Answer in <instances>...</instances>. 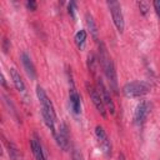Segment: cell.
<instances>
[{
  "label": "cell",
  "mask_w": 160,
  "mask_h": 160,
  "mask_svg": "<svg viewBox=\"0 0 160 160\" xmlns=\"http://www.w3.org/2000/svg\"><path fill=\"white\" fill-rule=\"evenodd\" d=\"M106 4H108V8H109V10H110V14H111L114 25L116 26L118 31H119L120 34L124 32V29H125V20H124V14H122L120 2H119V1L110 0V1H108Z\"/></svg>",
  "instance_id": "obj_4"
},
{
  "label": "cell",
  "mask_w": 160,
  "mask_h": 160,
  "mask_svg": "<svg viewBox=\"0 0 160 160\" xmlns=\"http://www.w3.org/2000/svg\"><path fill=\"white\" fill-rule=\"evenodd\" d=\"M118 159H119V160H126V158H125V155H124L122 152H120V154H119Z\"/></svg>",
  "instance_id": "obj_26"
},
{
  "label": "cell",
  "mask_w": 160,
  "mask_h": 160,
  "mask_svg": "<svg viewBox=\"0 0 160 160\" xmlns=\"http://www.w3.org/2000/svg\"><path fill=\"white\" fill-rule=\"evenodd\" d=\"M54 138L56 140L58 146L61 150H64V151L69 150V131H68V126H66L65 122H61L60 124V126L58 128L56 134H55Z\"/></svg>",
  "instance_id": "obj_9"
},
{
  "label": "cell",
  "mask_w": 160,
  "mask_h": 160,
  "mask_svg": "<svg viewBox=\"0 0 160 160\" xmlns=\"http://www.w3.org/2000/svg\"><path fill=\"white\" fill-rule=\"evenodd\" d=\"M96 89L99 90V92L101 95V99H102L106 109L110 111V114H115V104H114V101H112V99L110 96V91H109L108 86L105 85L104 80L100 76L96 78Z\"/></svg>",
  "instance_id": "obj_7"
},
{
  "label": "cell",
  "mask_w": 160,
  "mask_h": 160,
  "mask_svg": "<svg viewBox=\"0 0 160 160\" xmlns=\"http://www.w3.org/2000/svg\"><path fill=\"white\" fill-rule=\"evenodd\" d=\"M10 76H11L12 84H14V86L16 88V90H18L19 92L25 94V92H26L25 82H24V80H22V78H21V75H20V72H19L15 68H11V69H10Z\"/></svg>",
  "instance_id": "obj_13"
},
{
  "label": "cell",
  "mask_w": 160,
  "mask_h": 160,
  "mask_svg": "<svg viewBox=\"0 0 160 160\" xmlns=\"http://www.w3.org/2000/svg\"><path fill=\"white\" fill-rule=\"evenodd\" d=\"M6 146H8V151H9V156L11 160H18L19 158V150L16 148V145L11 141H8L6 142Z\"/></svg>",
  "instance_id": "obj_16"
},
{
  "label": "cell",
  "mask_w": 160,
  "mask_h": 160,
  "mask_svg": "<svg viewBox=\"0 0 160 160\" xmlns=\"http://www.w3.org/2000/svg\"><path fill=\"white\" fill-rule=\"evenodd\" d=\"M1 48H2V51L6 54L9 50H10V40L8 38H4L2 39V42H1Z\"/></svg>",
  "instance_id": "obj_21"
},
{
  "label": "cell",
  "mask_w": 160,
  "mask_h": 160,
  "mask_svg": "<svg viewBox=\"0 0 160 160\" xmlns=\"http://www.w3.org/2000/svg\"><path fill=\"white\" fill-rule=\"evenodd\" d=\"M96 62H98V60H96L95 55L92 52H89L88 54V68L92 74H95V71H96Z\"/></svg>",
  "instance_id": "obj_17"
},
{
  "label": "cell",
  "mask_w": 160,
  "mask_h": 160,
  "mask_svg": "<svg viewBox=\"0 0 160 160\" xmlns=\"http://www.w3.org/2000/svg\"><path fill=\"white\" fill-rule=\"evenodd\" d=\"M138 6H139V9H140V12H141L142 15H146V12H148V10H149V4H148L146 1H138Z\"/></svg>",
  "instance_id": "obj_19"
},
{
  "label": "cell",
  "mask_w": 160,
  "mask_h": 160,
  "mask_svg": "<svg viewBox=\"0 0 160 160\" xmlns=\"http://www.w3.org/2000/svg\"><path fill=\"white\" fill-rule=\"evenodd\" d=\"M30 148H31V151H32V155H34L35 160H48L46 155H45V152L42 150L41 142L36 136L30 139Z\"/></svg>",
  "instance_id": "obj_12"
},
{
  "label": "cell",
  "mask_w": 160,
  "mask_h": 160,
  "mask_svg": "<svg viewBox=\"0 0 160 160\" xmlns=\"http://www.w3.org/2000/svg\"><path fill=\"white\" fill-rule=\"evenodd\" d=\"M36 96L39 99V102H40V109H41V115H42V119H44V122L45 125L50 129L52 136H55L56 134V112H55V108L50 100V98L48 96V94L45 92V90L42 89L41 85H36Z\"/></svg>",
  "instance_id": "obj_2"
},
{
  "label": "cell",
  "mask_w": 160,
  "mask_h": 160,
  "mask_svg": "<svg viewBox=\"0 0 160 160\" xmlns=\"http://www.w3.org/2000/svg\"><path fill=\"white\" fill-rule=\"evenodd\" d=\"M150 111H151V104L149 101H146V100L140 101L136 105L135 111H134V122L138 126H141L145 122V120H146V118H148Z\"/></svg>",
  "instance_id": "obj_8"
},
{
  "label": "cell",
  "mask_w": 160,
  "mask_h": 160,
  "mask_svg": "<svg viewBox=\"0 0 160 160\" xmlns=\"http://www.w3.org/2000/svg\"><path fill=\"white\" fill-rule=\"evenodd\" d=\"M71 159H72V160H82V156H81V154L75 149V150L72 151V156H71Z\"/></svg>",
  "instance_id": "obj_23"
},
{
  "label": "cell",
  "mask_w": 160,
  "mask_h": 160,
  "mask_svg": "<svg viewBox=\"0 0 160 160\" xmlns=\"http://www.w3.org/2000/svg\"><path fill=\"white\" fill-rule=\"evenodd\" d=\"M85 86H86L88 94H89V96H90V99H91L94 106H95L96 110L99 111V114H100L102 118H106V106H105V104H104V101H102V99H101V95H100L99 90H98L94 85H91L90 82H86Z\"/></svg>",
  "instance_id": "obj_6"
},
{
  "label": "cell",
  "mask_w": 160,
  "mask_h": 160,
  "mask_svg": "<svg viewBox=\"0 0 160 160\" xmlns=\"http://www.w3.org/2000/svg\"><path fill=\"white\" fill-rule=\"evenodd\" d=\"M20 60H21V64H22L26 74L30 76V79L35 80L36 79V69H35V65L31 61V58L29 56V54L25 52V51H22L21 55H20Z\"/></svg>",
  "instance_id": "obj_11"
},
{
  "label": "cell",
  "mask_w": 160,
  "mask_h": 160,
  "mask_svg": "<svg viewBox=\"0 0 160 160\" xmlns=\"http://www.w3.org/2000/svg\"><path fill=\"white\" fill-rule=\"evenodd\" d=\"M25 6H26L29 10L34 11V10H36V8H38V2H36L35 0H28V1L25 2Z\"/></svg>",
  "instance_id": "obj_22"
},
{
  "label": "cell",
  "mask_w": 160,
  "mask_h": 160,
  "mask_svg": "<svg viewBox=\"0 0 160 160\" xmlns=\"http://www.w3.org/2000/svg\"><path fill=\"white\" fill-rule=\"evenodd\" d=\"M86 31L85 30H79L75 36H74V40H75V44L78 45L79 49H84L85 46V41H86Z\"/></svg>",
  "instance_id": "obj_15"
},
{
  "label": "cell",
  "mask_w": 160,
  "mask_h": 160,
  "mask_svg": "<svg viewBox=\"0 0 160 160\" xmlns=\"http://www.w3.org/2000/svg\"><path fill=\"white\" fill-rule=\"evenodd\" d=\"M99 62L104 70V74L109 81L110 90L115 94L119 95V85H118V75H116V69L114 65V61L106 49V45L104 41H99Z\"/></svg>",
  "instance_id": "obj_1"
},
{
  "label": "cell",
  "mask_w": 160,
  "mask_h": 160,
  "mask_svg": "<svg viewBox=\"0 0 160 160\" xmlns=\"http://www.w3.org/2000/svg\"><path fill=\"white\" fill-rule=\"evenodd\" d=\"M85 20H86V25H88V29H89L91 36L95 40H99V30H98V25L94 20V16L90 12H86L85 14Z\"/></svg>",
  "instance_id": "obj_14"
},
{
  "label": "cell",
  "mask_w": 160,
  "mask_h": 160,
  "mask_svg": "<svg viewBox=\"0 0 160 160\" xmlns=\"http://www.w3.org/2000/svg\"><path fill=\"white\" fill-rule=\"evenodd\" d=\"M95 136L98 140V144L100 146V149L102 150V152L106 156H111V151H112V146H111V141L104 129L102 125H96L95 126Z\"/></svg>",
  "instance_id": "obj_5"
},
{
  "label": "cell",
  "mask_w": 160,
  "mask_h": 160,
  "mask_svg": "<svg viewBox=\"0 0 160 160\" xmlns=\"http://www.w3.org/2000/svg\"><path fill=\"white\" fill-rule=\"evenodd\" d=\"M75 9H76V2L75 1H70L68 4V12L70 14V16L72 19H75Z\"/></svg>",
  "instance_id": "obj_20"
},
{
  "label": "cell",
  "mask_w": 160,
  "mask_h": 160,
  "mask_svg": "<svg viewBox=\"0 0 160 160\" xmlns=\"http://www.w3.org/2000/svg\"><path fill=\"white\" fill-rule=\"evenodd\" d=\"M2 98H4V101H5V104H6V106L12 111V115L15 116V119H16V121H20L19 120V116H18V111H16V108L14 106V104H12V101H11V99H9L6 95H2ZM9 110V111H10Z\"/></svg>",
  "instance_id": "obj_18"
},
{
  "label": "cell",
  "mask_w": 160,
  "mask_h": 160,
  "mask_svg": "<svg viewBox=\"0 0 160 160\" xmlns=\"http://www.w3.org/2000/svg\"><path fill=\"white\" fill-rule=\"evenodd\" d=\"M1 84H2V86H4V88H8V86H6V81H5L4 75H1Z\"/></svg>",
  "instance_id": "obj_25"
},
{
  "label": "cell",
  "mask_w": 160,
  "mask_h": 160,
  "mask_svg": "<svg viewBox=\"0 0 160 160\" xmlns=\"http://www.w3.org/2000/svg\"><path fill=\"white\" fill-rule=\"evenodd\" d=\"M152 5H154V8H155L156 14L160 16V0H155V1L152 2Z\"/></svg>",
  "instance_id": "obj_24"
},
{
  "label": "cell",
  "mask_w": 160,
  "mask_h": 160,
  "mask_svg": "<svg viewBox=\"0 0 160 160\" xmlns=\"http://www.w3.org/2000/svg\"><path fill=\"white\" fill-rule=\"evenodd\" d=\"M69 102H70V108L72 110L74 114H80L81 111V98L80 94L76 91L75 86H74V81L70 79V90H69Z\"/></svg>",
  "instance_id": "obj_10"
},
{
  "label": "cell",
  "mask_w": 160,
  "mask_h": 160,
  "mask_svg": "<svg viewBox=\"0 0 160 160\" xmlns=\"http://www.w3.org/2000/svg\"><path fill=\"white\" fill-rule=\"evenodd\" d=\"M150 90H151V84L145 80L126 82L122 86V94L126 98H140V96H144L145 94L150 92Z\"/></svg>",
  "instance_id": "obj_3"
}]
</instances>
